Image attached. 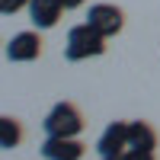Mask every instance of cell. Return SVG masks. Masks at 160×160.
Segmentation results:
<instances>
[{"label":"cell","mask_w":160,"mask_h":160,"mask_svg":"<svg viewBox=\"0 0 160 160\" xmlns=\"http://www.w3.org/2000/svg\"><path fill=\"white\" fill-rule=\"evenodd\" d=\"M99 55H106V38L93 26L80 22L68 29V38H64V58L68 61H87V58H99Z\"/></svg>","instance_id":"obj_1"},{"label":"cell","mask_w":160,"mask_h":160,"mask_svg":"<svg viewBox=\"0 0 160 160\" xmlns=\"http://www.w3.org/2000/svg\"><path fill=\"white\" fill-rule=\"evenodd\" d=\"M42 128L48 138H77L83 131V112L77 109L74 102L61 99L48 109V115L42 118Z\"/></svg>","instance_id":"obj_2"},{"label":"cell","mask_w":160,"mask_h":160,"mask_svg":"<svg viewBox=\"0 0 160 160\" xmlns=\"http://www.w3.org/2000/svg\"><path fill=\"white\" fill-rule=\"evenodd\" d=\"M87 26H93L102 38H112L125 29V13L122 7H115V3H90L87 10Z\"/></svg>","instance_id":"obj_3"},{"label":"cell","mask_w":160,"mask_h":160,"mask_svg":"<svg viewBox=\"0 0 160 160\" xmlns=\"http://www.w3.org/2000/svg\"><path fill=\"white\" fill-rule=\"evenodd\" d=\"M42 55V35L38 29H22L7 42V61L13 64H29Z\"/></svg>","instance_id":"obj_4"},{"label":"cell","mask_w":160,"mask_h":160,"mask_svg":"<svg viewBox=\"0 0 160 160\" xmlns=\"http://www.w3.org/2000/svg\"><path fill=\"white\" fill-rule=\"evenodd\" d=\"M128 151V122H109L96 138V154L106 160H118Z\"/></svg>","instance_id":"obj_5"},{"label":"cell","mask_w":160,"mask_h":160,"mask_svg":"<svg viewBox=\"0 0 160 160\" xmlns=\"http://www.w3.org/2000/svg\"><path fill=\"white\" fill-rule=\"evenodd\" d=\"M42 157L45 160H83L87 154V144L80 141V138H48L42 141Z\"/></svg>","instance_id":"obj_6"},{"label":"cell","mask_w":160,"mask_h":160,"mask_svg":"<svg viewBox=\"0 0 160 160\" xmlns=\"http://www.w3.org/2000/svg\"><path fill=\"white\" fill-rule=\"evenodd\" d=\"M26 10H29V22L42 32V29H55L58 26L61 13H64V3L61 0H29Z\"/></svg>","instance_id":"obj_7"},{"label":"cell","mask_w":160,"mask_h":160,"mask_svg":"<svg viewBox=\"0 0 160 160\" xmlns=\"http://www.w3.org/2000/svg\"><path fill=\"white\" fill-rule=\"evenodd\" d=\"M128 151H157V131L144 118L128 122Z\"/></svg>","instance_id":"obj_8"},{"label":"cell","mask_w":160,"mask_h":160,"mask_svg":"<svg viewBox=\"0 0 160 160\" xmlns=\"http://www.w3.org/2000/svg\"><path fill=\"white\" fill-rule=\"evenodd\" d=\"M19 141H22V122L13 115H3L0 118V148L13 151V148H19Z\"/></svg>","instance_id":"obj_9"},{"label":"cell","mask_w":160,"mask_h":160,"mask_svg":"<svg viewBox=\"0 0 160 160\" xmlns=\"http://www.w3.org/2000/svg\"><path fill=\"white\" fill-rule=\"evenodd\" d=\"M29 7V0H0V13L3 16H13V13H19Z\"/></svg>","instance_id":"obj_10"},{"label":"cell","mask_w":160,"mask_h":160,"mask_svg":"<svg viewBox=\"0 0 160 160\" xmlns=\"http://www.w3.org/2000/svg\"><path fill=\"white\" fill-rule=\"evenodd\" d=\"M118 160H157V157H154V151H125Z\"/></svg>","instance_id":"obj_11"},{"label":"cell","mask_w":160,"mask_h":160,"mask_svg":"<svg viewBox=\"0 0 160 160\" xmlns=\"http://www.w3.org/2000/svg\"><path fill=\"white\" fill-rule=\"evenodd\" d=\"M61 3H64V10H77V7H83L87 0H61Z\"/></svg>","instance_id":"obj_12"},{"label":"cell","mask_w":160,"mask_h":160,"mask_svg":"<svg viewBox=\"0 0 160 160\" xmlns=\"http://www.w3.org/2000/svg\"><path fill=\"white\" fill-rule=\"evenodd\" d=\"M99 160H106V157H99Z\"/></svg>","instance_id":"obj_13"}]
</instances>
